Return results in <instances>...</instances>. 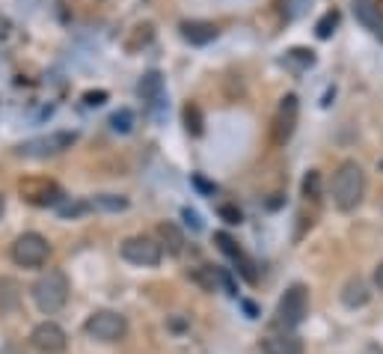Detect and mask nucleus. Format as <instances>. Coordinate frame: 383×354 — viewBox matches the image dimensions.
Masks as SVG:
<instances>
[{"instance_id":"obj_1","label":"nucleus","mask_w":383,"mask_h":354,"mask_svg":"<svg viewBox=\"0 0 383 354\" xmlns=\"http://www.w3.org/2000/svg\"><path fill=\"white\" fill-rule=\"evenodd\" d=\"M333 205L339 212H353L362 203V194H366V173L357 161H342L336 176H333Z\"/></svg>"},{"instance_id":"obj_2","label":"nucleus","mask_w":383,"mask_h":354,"mask_svg":"<svg viewBox=\"0 0 383 354\" xmlns=\"http://www.w3.org/2000/svg\"><path fill=\"white\" fill-rule=\"evenodd\" d=\"M33 304L39 307V313H45V316H54V313H60L68 301V277L66 271L60 268H48L45 274H39V280L33 283Z\"/></svg>"},{"instance_id":"obj_3","label":"nucleus","mask_w":383,"mask_h":354,"mask_svg":"<svg viewBox=\"0 0 383 354\" xmlns=\"http://www.w3.org/2000/svg\"><path fill=\"white\" fill-rule=\"evenodd\" d=\"M306 313H309V292H306V286L294 283V286L279 298L273 324H277L279 330H294L303 319H306Z\"/></svg>"},{"instance_id":"obj_4","label":"nucleus","mask_w":383,"mask_h":354,"mask_svg":"<svg viewBox=\"0 0 383 354\" xmlns=\"http://www.w3.org/2000/svg\"><path fill=\"white\" fill-rule=\"evenodd\" d=\"M9 257H12L15 265H21V268H42L48 257H51V244L39 232H24L12 241Z\"/></svg>"},{"instance_id":"obj_5","label":"nucleus","mask_w":383,"mask_h":354,"mask_svg":"<svg viewBox=\"0 0 383 354\" xmlns=\"http://www.w3.org/2000/svg\"><path fill=\"white\" fill-rule=\"evenodd\" d=\"M75 140H77L75 131H51L45 137H33V140L21 143V146H18V155H21V158H33V161L54 158V155L72 149Z\"/></svg>"},{"instance_id":"obj_6","label":"nucleus","mask_w":383,"mask_h":354,"mask_svg":"<svg viewBox=\"0 0 383 354\" xmlns=\"http://www.w3.org/2000/svg\"><path fill=\"white\" fill-rule=\"evenodd\" d=\"M86 337H92L98 342H119L125 339L128 333V322L122 313H113V310H95L90 319L84 324Z\"/></svg>"},{"instance_id":"obj_7","label":"nucleus","mask_w":383,"mask_h":354,"mask_svg":"<svg viewBox=\"0 0 383 354\" xmlns=\"http://www.w3.org/2000/svg\"><path fill=\"white\" fill-rule=\"evenodd\" d=\"M18 191H21V200L36 205V209H48V205H60L63 203L60 185L51 182V179H39V176L21 179V182H18Z\"/></svg>"},{"instance_id":"obj_8","label":"nucleus","mask_w":383,"mask_h":354,"mask_svg":"<svg viewBox=\"0 0 383 354\" xmlns=\"http://www.w3.org/2000/svg\"><path fill=\"white\" fill-rule=\"evenodd\" d=\"M122 259L131 262V265H143V268H152V265H158L161 257H164V248L158 241L146 239V235H134V239H125L122 241Z\"/></svg>"},{"instance_id":"obj_9","label":"nucleus","mask_w":383,"mask_h":354,"mask_svg":"<svg viewBox=\"0 0 383 354\" xmlns=\"http://www.w3.org/2000/svg\"><path fill=\"white\" fill-rule=\"evenodd\" d=\"M30 342H33V348L39 354H63L66 346H68V337L57 322H42V324L33 328Z\"/></svg>"},{"instance_id":"obj_10","label":"nucleus","mask_w":383,"mask_h":354,"mask_svg":"<svg viewBox=\"0 0 383 354\" xmlns=\"http://www.w3.org/2000/svg\"><path fill=\"white\" fill-rule=\"evenodd\" d=\"M297 113H300V104H297V95H286L277 107V116H273V143L282 146L291 140L294 129H297Z\"/></svg>"},{"instance_id":"obj_11","label":"nucleus","mask_w":383,"mask_h":354,"mask_svg":"<svg viewBox=\"0 0 383 354\" xmlns=\"http://www.w3.org/2000/svg\"><path fill=\"white\" fill-rule=\"evenodd\" d=\"M353 15H357V21L366 27L371 36L383 39V9L377 0H353Z\"/></svg>"},{"instance_id":"obj_12","label":"nucleus","mask_w":383,"mask_h":354,"mask_svg":"<svg viewBox=\"0 0 383 354\" xmlns=\"http://www.w3.org/2000/svg\"><path fill=\"white\" fill-rule=\"evenodd\" d=\"M262 351L264 354H303V342L294 333L282 330V333H271L262 339Z\"/></svg>"},{"instance_id":"obj_13","label":"nucleus","mask_w":383,"mask_h":354,"mask_svg":"<svg viewBox=\"0 0 383 354\" xmlns=\"http://www.w3.org/2000/svg\"><path fill=\"white\" fill-rule=\"evenodd\" d=\"M137 95L143 98L146 104H161L164 98V75L158 72V68H152V72H146L140 81H137Z\"/></svg>"},{"instance_id":"obj_14","label":"nucleus","mask_w":383,"mask_h":354,"mask_svg":"<svg viewBox=\"0 0 383 354\" xmlns=\"http://www.w3.org/2000/svg\"><path fill=\"white\" fill-rule=\"evenodd\" d=\"M217 36H220V30H217V24H211V21H184L181 24V39L190 45H208Z\"/></svg>"},{"instance_id":"obj_15","label":"nucleus","mask_w":383,"mask_h":354,"mask_svg":"<svg viewBox=\"0 0 383 354\" xmlns=\"http://www.w3.org/2000/svg\"><path fill=\"white\" fill-rule=\"evenodd\" d=\"M371 298V292H369V283L362 280V277H351L345 286H342V304L351 310H357V307H366Z\"/></svg>"},{"instance_id":"obj_16","label":"nucleus","mask_w":383,"mask_h":354,"mask_svg":"<svg viewBox=\"0 0 383 354\" xmlns=\"http://www.w3.org/2000/svg\"><path fill=\"white\" fill-rule=\"evenodd\" d=\"M155 39V27L149 24V21H143V24H134L131 30H128V36H125V51L128 54H140L146 45H149Z\"/></svg>"},{"instance_id":"obj_17","label":"nucleus","mask_w":383,"mask_h":354,"mask_svg":"<svg viewBox=\"0 0 383 354\" xmlns=\"http://www.w3.org/2000/svg\"><path fill=\"white\" fill-rule=\"evenodd\" d=\"M21 301V286L12 277H0V313H9Z\"/></svg>"},{"instance_id":"obj_18","label":"nucleus","mask_w":383,"mask_h":354,"mask_svg":"<svg viewBox=\"0 0 383 354\" xmlns=\"http://www.w3.org/2000/svg\"><path fill=\"white\" fill-rule=\"evenodd\" d=\"M158 235H161V241L166 244V253L179 257V253L184 250V235H181V230L175 223H161L158 226Z\"/></svg>"},{"instance_id":"obj_19","label":"nucleus","mask_w":383,"mask_h":354,"mask_svg":"<svg viewBox=\"0 0 383 354\" xmlns=\"http://www.w3.org/2000/svg\"><path fill=\"white\" fill-rule=\"evenodd\" d=\"M90 209L95 212H125L128 209V196L119 194H98L90 200Z\"/></svg>"},{"instance_id":"obj_20","label":"nucleus","mask_w":383,"mask_h":354,"mask_svg":"<svg viewBox=\"0 0 383 354\" xmlns=\"http://www.w3.org/2000/svg\"><path fill=\"white\" fill-rule=\"evenodd\" d=\"M339 21H342L339 9H330V12H324V15L318 18V24H315V36H318V39H330L333 33H336Z\"/></svg>"},{"instance_id":"obj_21","label":"nucleus","mask_w":383,"mask_h":354,"mask_svg":"<svg viewBox=\"0 0 383 354\" xmlns=\"http://www.w3.org/2000/svg\"><path fill=\"white\" fill-rule=\"evenodd\" d=\"M184 129H188V134L193 137H199L202 134V111H199V104H184Z\"/></svg>"},{"instance_id":"obj_22","label":"nucleus","mask_w":383,"mask_h":354,"mask_svg":"<svg viewBox=\"0 0 383 354\" xmlns=\"http://www.w3.org/2000/svg\"><path fill=\"white\" fill-rule=\"evenodd\" d=\"M110 129H113L116 134H128V131L134 129V111H128V107L116 111V113L110 116Z\"/></svg>"},{"instance_id":"obj_23","label":"nucleus","mask_w":383,"mask_h":354,"mask_svg":"<svg viewBox=\"0 0 383 354\" xmlns=\"http://www.w3.org/2000/svg\"><path fill=\"white\" fill-rule=\"evenodd\" d=\"M286 60H288V63H297L300 68H306V66L315 63V54L306 51V48H291V51L286 54Z\"/></svg>"},{"instance_id":"obj_24","label":"nucleus","mask_w":383,"mask_h":354,"mask_svg":"<svg viewBox=\"0 0 383 354\" xmlns=\"http://www.w3.org/2000/svg\"><path fill=\"white\" fill-rule=\"evenodd\" d=\"M318 194H321V173L318 170H309L306 179H303V196H312V200H315Z\"/></svg>"},{"instance_id":"obj_25","label":"nucleus","mask_w":383,"mask_h":354,"mask_svg":"<svg viewBox=\"0 0 383 354\" xmlns=\"http://www.w3.org/2000/svg\"><path fill=\"white\" fill-rule=\"evenodd\" d=\"M57 209H60V218H77V214L90 212V203H84V200H77V203H60Z\"/></svg>"},{"instance_id":"obj_26","label":"nucleus","mask_w":383,"mask_h":354,"mask_svg":"<svg viewBox=\"0 0 383 354\" xmlns=\"http://www.w3.org/2000/svg\"><path fill=\"white\" fill-rule=\"evenodd\" d=\"M217 212H220V218H223L226 223H229V226H238V223H241V209H238V205H232V203H223Z\"/></svg>"},{"instance_id":"obj_27","label":"nucleus","mask_w":383,"mask_h":354,"mask_svg":"<svg viewBox=\"0 0 383 354\" xmlns=\"http://www.w3.org/2000/svg\"><path fill=\"white\" fill-rule=\"evenodd\" d=\"M214 239H217V244H220V250H223V253H229L232 259H241V250L235 248V241H232L226 232H217V235H214Z\"/></svg>"},{"instance_id":"obj_28","label":"nucleus","mask_w":383,"mask_h":354,"mask_svg":"<svg viewBox=\"0 0 383 354\" xmlns=\"http://www.w3.org/2000/svg\"><path fill=\"white\" fill-rule=\"evenodd\" d=\"M193 280H196V283H202V286L211 292V289H214V283H217V271H214V268H202V271H196V274H193Z\"/></svg>"},{"instance_id":"obj_29","label":"nucleus","mask_w":383,"mask_h":354,"mask_svg":"<svg viewBox=\"0 0 383 354\" xmlns=\"http://www.w3.org/2000/svg\"><path fill=\"white\" fill-rule=\"evenodd\" d=\"M84 102L90 104V107H98V104L107 102V93L104 90H90V93H84Z\"/></svg>"},{"instance_id":"obj_30","label":"nucleus","mask_w":383,"mask_h":354,"mask_svg":"<svg viewBox=\"0 0 383 354\" xmlns=\"http://www.w3.org/2000/svg\"><path fill=\"white\" fill-rule=\"evenodd\" d=\"M181 214H184V221H188V223L193 226V230H202V221H199V214H196L193 209H184Z\"/></svg>"},{"instance_id":"obj_31","label":"nucleus","mask_w":383,"mask_h":354,"mask_svg":"<svg viewBox=\"0 0 383 354\" xmlns=\"http://www.w3.org/2000/svg\"><path fill=\"white\" fill-rule=\"evenodd\" d=\"M9 36V18L0 15V39H6Z\"/></svg>"},{"instance_id":"obj_32","label":"nucleus","mask_w":383,"mask_h":354,"mask_svg":"<svg viewBox=\"0 0 383 354\" xmlns=\"http://www.w3.org/2000/svg\"><path fill=\"white\" fill-rule=\"evenodd\" d=\"M193 182H196V188H202V191H208V194L214 191V185H208V182H202V179H199V176H196V179H193Z\"/></svg>"},{"instance_id":"obj_33","label":"nucleus","mask_w":383,"mask_h":354,"mask_svg":"<svg viewBox=\"0 0 383 354\" xmlns=\"http://www.w3.org/2000/svg\"><path fill=\"white\" fill-rule=\"evenodd\" d=\"M362 354H383V348H380V346H375V342H371V346H366V348H362Z\"/></svg>"},{"instance_id":"obj_34","label":"nucleus","mask_w":383,"mask_h":354,"mask_svg":"<svg viewBox=\"0 0 383 354\" xmlns=\"http://www.w3.org/2000/svg\"><path fill=\"white\" fill-rule=\"evenodd\" d=\"M375 283H377V286L383 289V262L377 265V271H375Z\"/></svg>"},{"instance_id":"obj_35","label":"nucleus","mask_w":383,"mask_h":354,"mask_svg":"<svg viewBox=\"0 0 383 354\" xmlns=\"http://www.w3.org/2000/svg\"><path fill=\"white\" fill-rule=\"evenodd\" d=\"M0 354H24V351H21V348H15V346H9V348H3Z\"/></svg>"},{"instance_id":"obj_36","label":"nucleus","mask_w":383,"mask_h":354,"mask_svg":"<svg viewBox=\"0 0 383 354\" xmlns=\"http://www.w3.org/2000/svg\"><path fill=\"white\" fill-rule=\"evenodd\" d=\"M3 209H6V200H3V194H0V214H3Z\"/></svg>"},{"instance_id":"obj_37","label":"nucleus","mask_w":383,"mask_h":354,"mask_svg":"<svg viewBox=\"0 0 383 354\" xmlns=\"http://www.w3.org/2000/svg\"><path fill=\"white\" fill-rule=\"evenodd\" d=\"M380 167H383V164H380Z\"/></svg>"}]
</instances>
